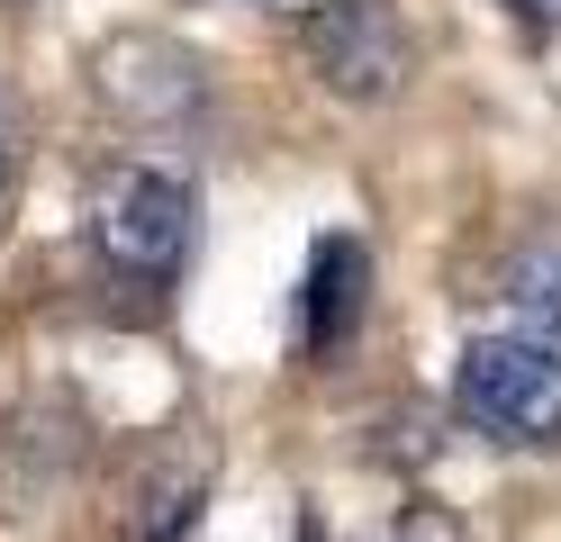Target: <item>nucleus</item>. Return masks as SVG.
<instances>
[{
    "instance_id": "4",
    "label": "nucleus",
    "mask_w": 561,
    "mask_h": 542,
    "mask_svg": "<svg viewBox=\"0 0 561 542\" xmlns=\"http://www.w3.org/2000/svg\"><path fill=\"white\" fill-rule=\"evenodd\" d=\"M299 46L335 100L371 108V100H399V82H408V19L390 0H318L299 19Z\"/></svg>"
},
{
    "instance_id": "6",
    "label": "nucleus",
    "mask_w": 561,
    "mask_h": 542,
    "mask_svg": "<svg viewBox=\"0 0 561 542\" xmlns=\"http://www.w3.org/2000/svg\"><path fill=\"white\" fill-rule=\"evenodd\" d=\"M499 299L516 308V335L561 344V227H535L525 244H507V263H499Z\"/></svg>"
},
{
    "instance_id": "5",
    "label": "nucleus",
    "mask_w": 561,
    "mask_h": 542,
    "mask_svg": "<svg viewBox=\"0 0 561 542\" xmlns=\"http://www.w3.org/2000/svg\"><path fill=\"white\" fill-rule=\"evenodd\" d=\"M363 316H371V244H363V235H344V227H327L318 244H308V263H299V299H290L299 353H308V361H335L344 344L363 335Z\"/></svg>"
},
{
    "instance_id": "8",
    "label": "nucleus",
    "mask_w": 561,
    "mask_h": 542,
    "mask_svg": "<svg viewBox=\"0 0 561 542\" xmlns=\"http://www.w3.org/2000/svg\"><path fill=\"white\" fill-rule=\"evenodd\" d=\"M507 19H525V27H561V0H507Z\"/></svg>"
},
{
    "instance_id": "1",
    "label": "nucleus",
    "mask_w": 561,
    "mask_h": 542,
    "mask_svg": "<svg viewBox=\"0 0 561 542\" xmlns=\"http://www.w3.org/2000/svg\"><path fill=\"white\" fill-rule=\"evenodd\" d=\"M199 244V191L182 163H118L91 191V263L136 299H163Z\"/></svg>"
},
{
    "instance_id": "7",
    "label": "nucleus",
    "mask_w": 561,
    "mask_h": 542,
    "mask_svg": "<svg viewBox=\"0 0 561 542\" xmlns=\"http://www.w3.org/2000/svg\"><path fill=\"white\" fill-rule=\"evenodd\" d=\"M199 497H208L199 470H182V480H154L146 497H136L146 516H136V533H127V542H182V533L199 524Z\"/></svg>"
},
{
    "instance_id": "10",
    "label": "nucleus",
    "mask_w": 561,
    "mask_h": 542,
    "mask_svg": "<svg viewBox=\"0 0 561 542\" xmlns=\"http://www.w3.org/2000/svg\"><path fill=\"white\" fill-rule=\"evenodd\" d=\"M299 542H327V533H318V524H308V533H299Z\"/></svg>"
},
{
    "instance_id": "9",
    "label": "nucleus",
    "mask_w": 561,
    "mask_h": 542,
    "mask_svg": "<svg viewBox=\"0 0 561 542\" xmlns=\"http://www.w3.org/2000/svg\"><path fill=\"white\" fill-rule=\"evenodd\" d=\"M0 172H10V108H0Z\"/></svg>"
},
{
    "instance_id": "2",
    "label": "nucleus",
    "mask_w": 561,
    "mask_h": 542,
    "mask_svg": "<svg viewBox=\"0 0 561 542\" xmlns=\"http://www.w3.org/2000/svg\"><path fill=\"white\" fill-rule=\"evenodd\" d=\"M453 407L471 434L507 452H561V344L543 335H480L453 371Z\"/></svg>"
},
{
    "instance_id": "3",
    "label": "nucleus",
    "mask_w": 561,
    "mask_h": 542,
    "mask_svg": "<svg viewBox=\"0 0 561 542\" xmlns=\"http://www.w3.org/2000/svg\"><path fill=\"white\" fill-rule=\"evenodd\" d=\"M91 91L118 127L136 136H182L208 118V64L182 46V36H154V27H118L100 36L91 55Z\"/></svg>"
}]
</instances>
